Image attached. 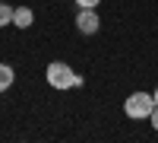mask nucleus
Returning <instances> with one entry per match:
<instances>
[{
    "mask_svg": "<svg viewBox=\"0 0 158 143\" xmlns=\"http://www.w3.org/2000/svg\"><path fill=\"white\" fill-rule=\"evenodd\" d=\"M44 76H48V83L54 86V89H79V86L85 83L82 76L73 73L70 64H63V60H51L48 70H44Z\"/></svg>",
    "mask_w": 158,
    "mask_h": 143,
    "instance_id": "nucleus-1",
    "label": "nucleus"
},
{
    "mask_svg": "<svg viewBox=\"0 0 158 143\" xmlns=\"http://www.w3.org/2000/svg\"><path fill=\"white\" fill-rule=\"evenodd\" d=\"M152 108H155L152 92H133V96H127V102H123V111H127L133 121H136V118H149Z\"/></svg>",
    "mask_w": 158,
    "mask_h": 143,
    "instance_id": "nucleus-2",
    "label": "nucleus"
},
{
    "mask_svg": "<svg viewBox=\"0 0 158 143\" xmlns=\"http://www.w3.org/2000/svg\"><path fill=\"white\" fill-rule=\"evenodd\" d=\"M76 29L82 32V35H95V32L101 29L98 13L92 10V7H79V13H76Z\"/></svg>",
    "mask_w": 158,
    "mask_h": 143,
    "instance_id": "nucleus-3",
    "label": "nucleus"
},
{
    "mask_svg": "<svg viewBox=\"0 0 158 143\" xmlns=\"http://www.w3.org/2000/svg\"><path fill=\"white\" fill-rule=\"evenodd\" d=\"M32 19H35L32 7H16V10H13V25H16V29H29Z\"/></svg>",
    "mask_w": 158,
    "mask_h": 143,
    "instance_id": "nucleus-4",
    "label": "nucleus"
},
{
    "mask_svg": "<svg viewBox=\"0 0 158 143\" xmlns=\"http://www.w3.org/2000/svg\"><path fill=\"white\" fill-rule=\"evenodd\" d=\"M13 80H16L13 67H10V64H0V92H6V89L13 86Z\"/></svg>",
    "mask_w": 158,
    "mask_h": 143,
    "instance_id": "nucleus-5",
    "label": "nucleus"
},
{
    "mask_svg": "<svg viewBox=\"0 0 158 143\" xmlns=\"http://www.w3.org/2000/svg\"><path fill=\"white\" fill-rule=\"evenodd\" d=\"M13 10H16V7H6L3 0H0V29H3V25H10V22H13Z\"/></svg>",
    "mask_w": 158,
    "mask_h": 143,
    "instance_id": "nucleus-6",
    "label": "nucleus"
},
{
    "mask_svg": "<svg viewBox=\"0 0 158 143\" xmlns=\"http://www.w3.org/2000/svg\"><path fill=\"white\" fill-rule=\"evenodd\" d=\"M149 121H152V127H155V131H158V105L152 108V114H149Z\"/></svg>",
    "mask_w": 158,
    "mask_h": 143,
    "instance_id": "nucleus-7",
    "label": "nucleus"
},
{
    "mask_svg": "<svg viewBox=\"0 0 158 143\" xmlns=\"http://www.w3.org/2000/svg\"><path fill=\"white\" fill-rule=\"evenodd\" d=\"M76 3H79V7H92V10H95V7L101 3V0H76Z\"/></svg>",
    "mask_w": 158,
    "mask_h": 143,
    "instance_id": "nucleus-8",
    "label": "nucleus"
},
{
    "mask_svg": "<svg viewBox=\"0 0 158 143\" xmlns=\"http://www.w3.org/2000/svg\"><path fill=\"white\" fill-rule=\"evenodd\" d=\"M152 99H155V105H158V89H155V92H152Z\"/></svg>",
    "mask_w": 158,
    "mask_h": 143,
    "instance_id": "nucleus-9",
    "label": "nucleus"
}]
</instances>
